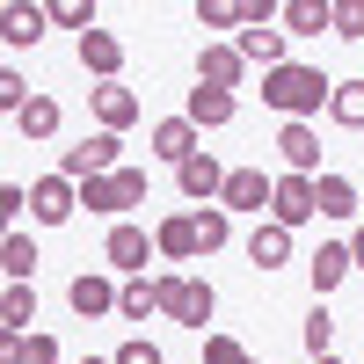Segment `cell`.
<instances>
[{
  "mask_svg": "<svg viewBox=\"0 0 364 364\" xmlns=\"http://www.w3.org/2000/svg\"><path fill=\"white\" fill-rule=\"evenodd\" d=\"M299 343H306V357H336V321H328V306H321V299H314L306 328H299Z\"/></svg>",
  "mask_w": 364,
  "mask_h": 364,
  "instance_id": "cell-31",
  "label": "cell"
},
{
  "mask_svg": "<svg viewBox=\"0 0 364 364\" xmlns=\"http://www.w3.org/2000/svg\"><path fill=\"white\" fill-rule=\"evenodd\" d=\"M154 248H161V262H197V255H204V248H197V219H190V211L161 219V226H154Z\"/></svg>",
  "mask_w": 364,
  "mask_h": 364,
  "instance_id": "cell-16",
  "label": "cell"
},
{
  "mask_svg": "<svg viewBox=\"0 0 364 364\" xmlns=\"http://www.w3.org/2000/svg\"><path fill=\"white\" fill-rule=\"evenodd\" d=\"M0 269H8V284H29V269H37V240L8 233V240H0Z\"/></svg>",
  "mask_w": 364,
  "mask_h": 364,
  "instance_id": "cell-28",
  "label": "cell"
},
{
  "mask_svg": "<svg viewBox=\"0 0 364 364\" xmlns=\"http://www.w3.org/2000/svg\"><path fill=\"white\" fill-rule=\"evenodd\" d=\"M161 314L175 328H204L211 314H219V291H211L204 277H190V269H168L161 277Z\"/></svg>",
  "mask_w": 364,
  "mask_h": 364,
  "instance_id": "cell-2",
  "label": "cell"
},
{
  "mask_svg": "<svg viewBox=\"0 0 364 364\" xmlns=\"http://www.w3.org/2000/svg\"><path fill=\"white\" fill-rule=\"evenodd\" d=\"M51 22H58V29H80V37H87V29H95V0H58Z\"/></svg>",
  "mask_w": 364,
  "mask_h": 364,
  "instance_id": "cell-33",
  "label": "cell"
},
{
  "mask_svg": "<svg viewBox=\"0 0 364 364\" xmlns=\"http://www.w3.org/2000/svg\"><path fill=\"white\" fill-rule=\"evenodd\" d=\"M240 80H248L240 44H204V51H197V87H226V95H233Z\"/></svg>",
  "mask_w": 364,
  "mask_h": 364,
  "instance_id": "cell-10",
  "label": "cell"
},
{
  "mask_svg": "<svg viewBox=\"0 0 364 364\" xmlns=\"http://www.w3.org/2000/svg\"><path fill=\"white\" fill-rule=\"evenodd\" d=\"M277 154H284V175H328V168H321V132H314V124H284V132H277Z\"/></svg>",
  "mask_w": 364,
  "mask_h": 364,
  "instance_id": "cell-12",
  "label": "cell"
},
{
  "mask_svg": "<svg viewBox=\"0 0 364 364\" xmlns=\"http://www.w3.org/2000/svg\"><path fill=\"white\" fill-rule=\"evenodd\" d=\"M117 190H124V211L146 204V168H117Z\"/></svg>",
  "mask_w": 364,
  "mask_h": 364,
  "instance_id": "cell-37",
  "label": "cell"
},
{
  "mask_svg": "<svg viewBox=\"0 0 364 364\" xmlns=\"http://www.w3.org/2000/svg\"><path fill=\"white\" fill-rule=\"evenodd\" d=\"M80 204L95 211V219H124V190H117V175H95V182H80Z\"/></svg>",
  "mask_w": 364,
  "mask_h": 364,
  "instance_id": "cell-27",
  "label": "cell"
},
{
  "mask_svg": "<svg viewBox=\"0 0 364 364\" xmlns=\"http://www.w3.org/2000/svg\"><path fill=\"white\" fill-rule=\"evenodd\" d=\"M204 364H255V357L240 350L233 336H204Z\"/></svg>",
  "mask_w": 364,
  "mask_h": 364,
  "instance_id": "cell-34",
  "label": "cell"
},
{
  "mask_svg": "<svg viewBox=\"0 0 364 364\" xmlns=\"http://www.w3.org/2000/svg\"><path fill=\"white\" fill-rule=\"evenodd\" d=\"M44 29H51V8H8V29H0V37L22 51V44H37Z\"/></svg>",
  "mask_w": 364,
  "mask_h": 364,
  "instance_id": "cell-29",
  "label": "cell"
},
{
  "mask_svg": "<svg viewBox=\"0 0 364 364\" xmlns=\"http://www.w3.org/2000/svg\"><path fill=\"white\" fill-rule=\"evenodd\" d=\"M95 124H102V132H132V124H139V95H132L124 80L95 87Z\"/></svg>",
  "mask_w": 364,
  "mask_h": 364,
  "instance_id": "cell-18",
  "label": "cell"
},
{
  "mask_svg": "<svg viewBox=\"0 0 364 364\" xmlns=\"http://www.w3.org/2000/svg\"><path fill=\"white\" fill-rule=\"evenodd\" d=\"M117 168H124V139L117 132H95V139H80V146L58 154V175L66 182H95V175H117Z\"/></svg>",
  "mask_w": 364,
  "mask_h": 364,
  "instance_id": "cell-3",
  "label": "cell"
},
{
  "mask_svg": "<svg viewBox=\"0 0 364 364\" xmlns=\"http://www.w3.org/2000/svg\"><path fill=\"white\" fill-rule=\"evenodd\" d=\"M226 175H233V168H219L211 154H197V161H182V168H175V182H182V197H190V204H219Z\"/></svg>",
  "mask_w": 364,
  "mask_h": 364,
  "instance_id": "cell-14",
  "label": "cell"
},
{
  "mask_svg": "<svg viewBox=\"0 0 364 364\" xmlns=\"http://www.w3.org/2000/svg\"><path fill=\"white\" fill-rule=\"evenodd\" d=\"M154 255H161V248H154V233L132 226V219H117L109 240H102V262H109V269H124V277H146V262H154Z\"/></svg>",
  "mask_w": 364,
  "mask_h": 364,
  "instance_id": "cell-5",
  "label": "cell"
},
{
  "mask_svg": "<svg viewBox=\"0 0 364 364\" xmlns=\"http://www.w3.org/2000/svg\"><path fill=\"white\" fill-rule=\"evenodd\" d=\"M284 37H321V29H336V0H284Z\"/></svg>",
  "mask_w": 364,
  "mask_h": 364,
  "instance_id": "cell-20",
  "label": "cell"
},
{
  "mask_svg": "<svg viewBox=\"0 0 364 364\" xmlns=\"http://www.w3.org/2000/svg\"><path fill=\"white\" fill-rule=\"evenodd\" d=\"M190 219H197V248H204V255H219L226 240H233V211H226V204H197Z\"/></svg>",
  "mask_w": 364,
  "mask_h": 364,
  "instance_id": "cell-22",
  "label": "cell"
},
{
  "mask_svg": "<svg viewBox=\"0 0 364 364\" xmlns=\"http://www.w3.org/2000/svg\"><path fill=\"white\" fill-rule=\"evenodd\" d=\"M117 314H124V321L161 314V277H124V299H117Z\"/></svg>",
  "mask_w": 364,
  "mask_h": 364,
  "instance_id": "cell-25",
  "label": "cell"
},
{
  "mask_svg": "<svg viewBox=\"0 0 364 364\" xmlns=\"http://www.w3.org/2000/svg\"><path fill=\"white\" fill-rule=\"evenodd\" d=\"M269 219L284 233H299L306 219H321V175H277V197H269Z\"/></svg>",
  "mask_w": 364,
  "mask_h": 364,
  "instance_id": "cell-4",
  "label": "cell"
},
{
  "mask_svg": "<svg viewBox=\"0 0 364 364\" xmlns=\"http://www.w3.org/2000/svg\"><path fill=\"white\" fill-rule=\"evenodd\" d=\"M328 117H336L343 132H364V80H336V95H328Z\"/></svg>",
  "mask_w": 364,
  "mask_h": 364,
  "instance_id": "cell-26",
  "label": "cell"
},
{
  "mask_svg": "<svg viewBox=\"0 0 364 364\" xmlns=\"http://www.w3.org/2000/svg\"><path fill=\"white\" fill-rule=\"evenodd\" d=\"M37 291L29 284H8V299H0V336H37Z\"/></svg>",
  "mask_w": 364,
  "mask_h": 364,
  "instance_id": "cell-21",
  "label": "cell"
},
{
  "mask_svg": "<svg viewBox=\"0 0 364 364\" xmlns=\"http://www.w3.org/2000/svg\"><path fill=\"white\" fill-rule=\"evenodd\" d=\"M357 269V255H350V240H321V248L306 255V277H314V299H328L343 277Z\"/></svg>",
  "mask_w": 364,
  "mask_h": 364,
  "instance_id": "cell-11",
  "label": "cell"
},
{
  "mask_svg": "<svg viewBox=\"0 0 364 364\" xmlns=\"http://www.w3.org/2000/svg\"><path fill=\"white\" fill-rule=\"evenodd\" d=\"M146 146H154L168 168H182V161H197V154H204V132L190 124V117H161V124L146 132Z\"/></svg>",
  "mask_w": 364,
  "mask_h": 364,
  "instance_id": "cell-7",
  "label": "cell"
},
{
  "mask_svg": "<svg viewBox=\"0 0 364 364\" xmlns=\"http://www.w3.org/2000/svg\"><path fill=\"white\" fill-rule=\"evenodd\" d=\"M117 299H124V284L95 277V269H80V277L66 284V306H73L80 321H102V314H117Z\"/></svg>",
  "mask_w": 364,
  "mask_h": 364,
  "instance_id": "cell-9",
  "label": "cell"
},
{
  "mask_svg": "<svg viewBox=\"0 0 364 364\" xmlns=\"http://www.w3.org/2000/svg\"><path fill=\"white\" fill-rule=\"evenodd\" d=\"M328 95H336V80H328L321 66H277V73H262V102L284 109V124H314V117L328 109Z\"/></svg>",
  "mask_w": 364,
  "mask_h": 364,
  "instance_id": "cell-1",
  "label": "cell"
},
{
  "mask_svg": "<svg viewBox=\"0 0 364 364\" xmlns=\"http://www.w3.org/2000/svg\"><path fill=\"white\" fill-rule=\"evenodd\" d=\"M80 211V182H66V175H37L29 182V219L37 226H66Z\"/></svg>",
  "mask_w": 364,
  "mask_h": 364,
  "instance_id": "cell-6",
  "label": "cell"
},
{
  "mask_svg": "<svg viewBox=\"0 0 364 364\" xmlns=\"http://www.w3.org/2000/svg\"><path fill=\"white\" fill-rule=\"evenodd\" d=\"M117 364H168V357H161V343L132 336V343H117Z\"/></svg>",
  "mask_w": 364,
  "mask_h": 364,
  "instance_id": "cell-35",
  "label": "cell"
},
{
  "mask_svg": "<svg viewBox=\"0 0 364 364\" xmlns=\"http://www.w3.org/2000/svg\"><path fill=\"white\" fill-rule=\"evenodd\" d=\"M80 66H87V73H95V80L109 87L117 73H124V44H117L109 29H87V37H80Z\"/></svg>",
  "mask_w": 364,
  "mask_h": 364,
  "instance_id": "cell-17",
  "label": "cell"
},
{
  "mask_svg": "<svg viewBox=\"0 0 364 364\" xmlns=\"http://www.w3.org/2000/svg\"><path fill=\"white\" fill-rule=\"evenodd\" d=\"M314 364H343V357H314Z\"/></svg>",
  "mask_w": 364,
  "mask_h": 364,
  "instance_id": "cell-41",
  "label": "cell"
},
{
  "mask_svg": "<svg viewBox=\"0 0 364 364\" xmlns=\"http://www.w3.org/2000/svg\"><path fill=\"white\" fill-rule=\"evenodd\" d=\"M182 117H190L197 132H219V124H233V117H240V95H226V87H190Z\"/></svg>",
  "mask_w": 364,
  "mask_h": 364,
  "instance_id": "cell-13",
  "label": "cell"
},
{
  "mask_svg": "<svg viewBox=\"0 0 364 364\" xmlns=\"http://www.w3.org/2000/svg\"><path fill=\"white\" fill-rule=\"evenodd\" d=\"M233 44H240V58H248V66H262V73L291 66V58H284V29H269V22H248Z\"/></svg>",
  "mask_w": 364,
  "mask_h": 364,
  "instance_id": "cell-15",
  "label": "cell"
},
{
  "mask_svg": "<svg viewBox=\"0 0 364 364\" xmlns=\"http://www.w3.org/2000/svg\"><path fill=\"white\" fill-rule=\"evenodd\" d=\"M248 262H255V269H284V262H291V233H284L277 219H255V233H248Z\"/></svg>",
  "mask_w": 364,
  "mask_h": 364,
  "instance_id": "cell-19",
  "label": "cell"
},
{
  "mask_svg": "<svg viewBox=\"0 0 364 364\" xmlns=\"http://www.w3.org/2000/svg\"><path fill=\"white\" fill-rule=\"evenodd\" d=\"M0 364H58L51 336H0Z\"/></svg>",
  "mask_w": 364,
  "mask_h": 364,
  "instance_id": "cell-23",
  "label": "cell"
},
{
  "mask_svg": "<svg viewBox=\"0 0 364 364\" xmlns=\"http://www.w3.org/2000/svg\"><path fill=\"white\" fill-rule=\"evenodd\" d=\"M80 364H117V357H80Z\"/></svg>",
  "mask_w": 364,
  "mask_h": 364,
  "instance_id": "cell-40",
  "label": "cell"
},
{
  "mask_svg": "<svg viewBox=\"0 0 364 364\" xmlns=\"http://www.w3.org/2000/svg\"><path fill=\"white\" fill-rule=\"evenodd\" d=\"M321 219H357V182L328 168L321 175Z\"/></svg>",
  "mask_w": 364,
  "mask_h": 364,
  "instance_id": "cell-24",
  "label": "cell"
},
{
  "mask_svg": "<svg viewBox=\"0 0 364 364\" xmlns=\"http://www.w3.org/2000/svg\"><path fill=\"white\" fill-rule=\"evenodd\" d=\"M336 37H364V0H336Z\"/></svg>",
  "mask_w": 364,
  "mask_h": 364,
  "instance_id": "cell-36",
  "label": "cell"
},
{
  "mask_svg": "<svg viewBox=\"0 0 364 364\" xmlns=\"http://www.w3.org/2000/svg\"><path fill=\"white\" fill-rule=\"evenodd\" d=\"M269 197H277V175H262V168H233V175H226V190H219L226 211H255V219L269 211Z\"/></svg>",
  "mask_w": 364,
  "mask_h": 364,
  "instance_id": "cell-8",
  "label": "cell"
},
{
  "mask_svg": "<svg viewBox=\"0 0 364 364\" xmlns=\"http://www.w3.org/2000/svg\"><path fill=\"white\" fill-rule=\"evenodd\" d=\"M350 255H357V269H364V226H357V233H350Z\"/></svg>",
  "mask_w": 364,
  "mask_h": 364,
  "instance_id": "cell-39",
  "label": "cell"
},
{
  "mask_svg": "<svg viewBox=\"0 0 364 364\" xmlns=\"http://www.w3.org/2000/svg\"><path fill=\"white\" fill-rule=\"evenodd\" d=\"M22 204H29V190H22V182H0V211H8V219H15Z\"/></svg>",
  "mask_w": 364,
  "mask_h": 364,
  "instance_id": "cell-38",
  "label": "cell"
},
{
  "mask_svg": "<svg viewBox=\"0 0 364 364\" xmlns=\"http://www.w3.org/2000/svg\"><path fill=\"white\" fill-rule=\"evenodd\" d=\"M15 132H22L29 146H44V139L58 132V102H51V95H37V102H29V109L15 117Z\"/></svg>",
  "mask_w": 364,
  "mask_h": 364,
  "instance_id": "cell-30",
  "label": "cell"
},
{
  "mask_svg": "<svg viewBox=\"0 0 364 364\" xmlns=\"http://www.w3.org/2000/svg\"><path fill=\"white\" fill-rule=\"evenodd\" d=\"M204 29H248V0H197Z\"/></svg>",
  "mask_w": 364,
  "mask_h": 364,
  "instance_id": "cell-32",
  "label": "cell"
}]
</instances>
